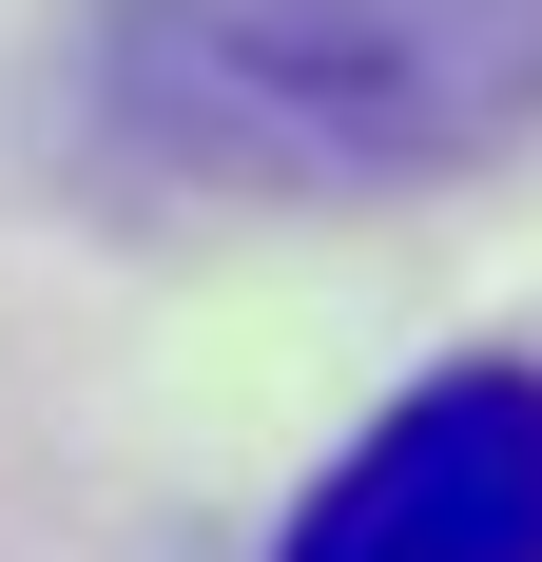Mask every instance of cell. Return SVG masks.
<instances>
[{"label": "cell", "instance_id": "1", "mask_svg": "<svg viewBox=\"0 0 542 562\" xmlns=\"http://www.w3.org/2000/svg\"><path fill=\"white\" fill-rule=\"evenodd\" d=\"M98 78L194 175L387 194L542 116V0H98Z\"/></svg>", "mask_w": 542, "mask_h": 562}, {"label": "cell", "instance_id": "2", "mask_svg": "<svg viewBox=\"0 0 542 562\" xmlns=\"http://www.w3.org/2000/svg\"><path fill=\"white\" fill-rule=\"evenodd\" d=\"M271 562H542V369H445L329 465Z\"/></svg>", "mask_w": 542, "mask_h": 562}]
</instances>
